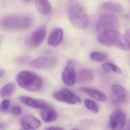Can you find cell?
I'll return each instance as SVG.
<instances>
[{"label":"cell","mask_w":130,"mask_h":130,"mask_svg":"<svg viewBox=\"0 0 130 130\" xmlns=\"http://www.w3.org/2000/svg\"><path fill=\"white\" fill-rule=\"evenodd\" d=\"M99 42L105 46H115L123 51H129L130 42L118 31L108 30L99 34Z\"/></svg>","instance_id":"6da1fadb"},{"label":"cell","mask_w":130,"mask_h":130,"mask_svg":"<svg viewBox=\"0 0 130 130\" xmlns=\"http://www.w3.org/2000/svg\"><path fill=\"white\" fill-rule=\"evenodd\" d=\"M68 16L70 22L74 27L80 29L88 27L89 19L83 6L78 3H73L69 6Z\"/></svg>","instance_id":"7a4b0ae2"},{"label":"cell","mask_w":130,"mask_h":130,"mask_svg":"<svg viewBox=\"0 0 130 130\" xmlns=\"http://www.w3.org/2000/svg\"><path fill=\"white\" fill-rule=\"evenodd\" d=\"M17 81L20 86L28 91L36 92L42 88V79L35 74L29 71H23L19 74Z\"/></svg>","instance_id":"3957f363"},{"label":"cell","mask_w":130,"mask_h":130,"mask_svg":"<svg viewBox=\"0 0 130 130\" xmlns=\"http://www.w3.org/2000/svg\"><path fill=\"white\" fill-rule=\"evenodd\" d=\"M32 24V20L30 17L22 16H8L4 17L1 22V25L4 28L10 30L27 29Z\"/></svg>","instance_id":"277c9868"},{"label":"cell","mask_w":130,"mask_h":130,"mask_svg":"<svg viewBox=\"0 0 130 130\" xmlns=\"http://www.w3.org/2000/svg\"><path fill=\"white\" fill-rule=\"evenodd\" d=\"M120 22L117 16L112 13H104L100 17L96 26V32H100L108 30L118 31Z\"/></svg>","instance_id":"5b68a950"},{"label":"cell","mask_w":130,"mask_h":130,"mask_svg":"<svg viewBox=\"0 0 130 130\" xmlns=\"http://www.w3.org/2000/svg\"><path fill=\"white\" fill-rule=\"evenodd\" d=\"M57 63V59L54 57H42L31 61L29 64L35 69H48L54 67Z\"/></svg>","instance_id":"8992f818"},{"label":"cell","mask_w":130,"mask_h":130,"mask_svg":"<svg viewBox=\"0 0 130 130\" xmlns=\"http://www.w3.org/2000/svg\"><path fill=\"white\" fill-rule=\"evenodd\" d=\"M126 121L125 114L120 109L112 112L110 115V128L111 130H121L124 127Z\"/></svg>","instance_id":"52a82bcc"},{"label":"cell","mask_w":130,"mask_h":130,"mask_svg":"<svg viewBox=\"0 0 130 130\" xmlns=\"http://www.w3.org/2000/svg\"><path fill=\"white\" fill-rule=\"evenodd\" d=\"M47 28L42 26L36 29L27 40V44L31 48H36L41 45L45 38Z\"/></svg>","instance_id":"ba28073f"},{"label":"cell","mask_w":130,"mask_h":130,"mask_svg":"<svg viewBox=\"0 0 130 130\" xmlns=\"http://www.w3.org/2000/svg\"><path fill=\"white\" fill-rule=\"evenodd\" d=\"M20 122L22 127L26 130H35L41 125L39 120L31 115H27L23 117Z\"/></svg>","instance_id":"9c48e42d"},{"label":"cell","mask_w":130,"mask_h":130,"mask_svg":"<svg viewBox=\"0 0 130 130\" xmlns=\"http://www.w3.org/2000/svg\"><path fill=\"white\" fill-rule=\"evenodd\" d=\"M20 99L23 103L32 108L42 109L50 108L49 105L43 100L35 99L26 96H21Z\"/></svg>","instance_id":"30bf717a"},{"label":"cell","mask_w":130,"mask_h":130,"mask_svg":"<svg viewBox=\"0 0 130 130\" xmlns=\"http://www.w3.org/2000/svg\"><path fill=\"white\" fill-rule=\"evenodd\" d=\"M61 78L64 84L69 87L73 86L76 80L75 70L71 67H67L63 71Z\"/></svg>","instance_id":"8fae6325"},{"label":"cell","mask_w":130,"mask_h":130,"mask_svg":"<svg viewBox=\"0 0 130 130\" xmlns=\"http://www.w3.org/2000/svg\"><path fill=\"white\" fill-rule=\"evenodd\" d=\"M111 90L114 95L120 102L124 103L127 102V92L123 86L119 84H114L111 87Z\"/></svg>","instance_id":"7c38bea8"},{"label":"cell","mask_w":130,"mask_h":130,"mask_svg":"<svg viewBox=\"0 0 130 130\" xmlns=\"http://www.w3.org/2000/svg\"><path fill=\"white\" fill-rule=\"evenodd\" d=\"M101 10L107 12V13H119L121 12L123 10V6L119 3L115 2H106L101 5L100 6Z\"/></svg>","instance_id":"4fadbf2b"},{"label":"cell","mask_w":130,"mask_h":130,"mask_svg":"<svg viewBox=\"0 0 130 130\" xmlns=\"http://www.w3.org/2000/svg\"><path fill=\"white\" fill-rule=\"evenodd\" d=\"M63 36V31L61 29L57 28L54 29L48 37V42L50 45L57 47L61 43Z\"/></svg>","instance_id":"5bb4252c"},{"label":"cell","mask_w":130,"mask_h":130,"mask_svg":"<svg viewBox=\"0 0 130 130\" xmlns=\"http://www.w3.org/2000/svg\"><path fill=\"white\" fill-rule=\"evenodd\" d=\"M93 71L89 69H81L78 72L76 76V80L79 83H88L92 82L93 79Z\"/></svg>","instance_id":"9a60e30c"},{"label":"cell","mask_w":130,"mask_h":130,"mask_svg":"<svg viewBox=\"0 0 130 130\" xmlns=\"http://www.w3.org/2000/svg\"><path fill=\"white\" fill-rule=\"evenodd\" d=\"M80 90L93 99L98 101L105 102L107 100L106 95L104 93L98 90L88 87H83L80 88Z\"/></svg>","instance_id":"2e32d148"},{"label":"cell","mask_w":130,"mask_h":130,"mask_svg":"<svg viewBox=\"0 0 130 130\" xmlns=\"http://www.w3.org/2000/svg\"><path fill=\"white\" fill-rule=\"evenodd\" d=\"M36 6L38 11L44 15H49L52 12V6L48 1H36Z\"/></svg>","instance_id":"e0dca14e"},{"label":"cell","mask_w":130,"mask_h":130,"mask_svg":"<svg viewBox=\"0 0 130 130\" xmlns=\"http://www.w3.org/2000/svg\"><path fill=\"white\" fill-rule=\"evenodd\" d=\"M41 115L42 120L47 123L54 121L57 118V113L56 111L51 108L42 109Z\"/></svg>","instance_id":"ac0fdd59"},{"label":"cell","mask_w":130,"mask_h":130,"mask_svg":"<svg viewBox=\"0 0 130 130\" xmlns=\"http://www.w3.org/2000/svg\"><path fill=\"white\" fill-rule=\"evenodd\" d=\"M15 90V86L12 83L7 84L0 90V97L6 98L11 96Z\"/></svg>","instance_id":"d6986e66"},{"label":"cell","mask_w":130,"mask_h":130,"mask_svg":"<svg viewBox=\"0 0 130 130\" xmlns=\"http://www.w3.org/2000/svg\"><path fill=\"white\" fill-rule=\"evenodd\" d=\"M54 96L58 101L65 103L70 105H75L76 102L73 99L70 98L66 93L63 91H58L54 94Z\"/></svg>","instance_id":"ffe728a7"},{"label":"cell","mask_w":130,"mask_h":130,"mask_svg":"<svg viewBox=\"0 0 130 130\" xmlns=\"http://www.w3.org/2000/svg\"><path fill=\"white\" fill-rule=\"evenodd\" d=\"M103 70L107 72H113L118 74H121V69L117 65L113 63L106 62L102 65Z\"/></svg>","instance_id":"44dd1931"},{"label":"cell","mask_w":130,"mask_h":130,"mask_svg":"<svg viewBox=\"0 0 130 130\" xmlns=\"http://www.w3.org/2000/svg\"><path fill=\"white\" fill-rule=\"evenodd\" d=\"M91 60L96 62H103L108 59L107 55L103 52H93L90 55Z\"/></svg>","instance_id":"7402d4cb"},{"label":"cell","mask_w":130,"mask_h":130,"mask_svg":"<svg viewBox=\"0 0 130 130\" xmlns=\"http://www.w3.org/2000/svg\"><path fill=\"white\" fill-rule=\"evenodd\" d=\"M84 104L86 107L90 111L95 113H97L99 110L98 104L95 101L86 99L84 100Z\"/></svg>","instance_id":"603a6c76"},{"label":"cell","mask_w":130,"mask_h":130,"mask_svg":"<svg viewBox=\"0 0 130 130\" xmlns=\"http://www.w3.org/2000/svg\"><path fill=\"white\" fill-rule=\"evenodd\" d=\"M61 91L66 93L69 96L70 98H71L73 100H74L75 102L77 103H81V99L80 97L75 93H74L71 90L67 88H64L61 90Z\"/></svg>","instance_id":"cb8c5ba5"},{"label":"cell","mask_w":130,"mask_h":130,"mask_svg":"<svg viewBox=\"0 0 130 130\" xmlns=\"http://www.w3.org/2000/svg\"><path fill=\"white\" fill-rule=\"evenodd\" d=\"M15 61L19 64H26L30 62V58L28 56H20L16 58Z\"/></svg>","instance_id":"d4e9b609"},{"label":"cell","mask_w":130,"mask_h":130,"mask_svg":"<svg viewBox=\"0 0 130 130\" xmlns=\"http://www.w3.org/2000/svg\"><path fill=\"white\" fill-rule=\"evenodd\" d=\"M10 105V102L8 100H3L0 104V111L3 112L8 109Z\"/></svg>","instance_id":"484cf974"},{"label":"cell","mask_w":130,"mask_h":130,"mask_svg":"<svg viewBox=\"0 0 130 130\" xmlns=\"http://www.w3.org/2000/svg\"><path fill=\"white\" fill-rule=\"evenodd\" d=\"M10 112L13 115H19L22 112V109L19 106H15L10 109Z\"/></svg>","instance_id":"4316f807"},{"label":"cell","mask_w":130,"mask_h":130,"mask_svg":"<svg viewBox=\"0 0 130 130\" xmlns=\"http://www.w3.org/2000/svg\"><path fill=\"white\" fill-rule=\"evenodd\" d=\"M124 36L125 37L126 39L130 42L129 40V38H130V31L129 29H128L127 31H125V33Z\"/></svg>","instance_id":"83f0119b"},{"label":"cell","mask_w":130,"mask_h":130,"mask_svg":"<svg viewBox=\"0 0 130 130\" xmlns=\"http://www.w3.org/2000/svg\"><path fill=\"white\" fill-rule=\"evenodd\" d=\"M45 130H64L63 128H61L59 127H51L48 128Z\"/></svg>","instance_id":"f1b7e54d"},{"label":"cell","mask_w":130,"mask_h":130,"mask_svg":"<svg viewBox=\"0 0 130 130\" xmlns=\"http://www.w3.org/2000/svg\"><path fill=\"white\" fill-rule=\"evenodd\" d=\"M6 127V125L4 123L0 122V130L4 129Z\"/></svg>","instance_id":"f546056e"},{"label":"cell","mask_w":130,"mask_h":130,"mask_svg":"<svg viewBox=\"0 0 130 130\" xmlns=\"http://www.w3.org/2000/svg\"><path fill=\"white\" fill-rule=\"evenodd\" d=\"M5 71L4 70H0V78H1V77L3 76L4 74H5Z\"/></svg>","instance_id":"4dcf8cb0"},{"label":"cell","mask_w":130,"mask_h":130,"mask_svg":"<svg viewBox=\"0 0 130 130\" xmlns=\"http://www.w3.org/2000/svg\"><path fill=\"white\" fill-rule=\"evenodd\" d=\"M124 130H130V124H129V123H128V124L127 125Z\"/></svg>","instance_id":"1f68e13d"},{"label":"cell","mask_w":130,"mask_h":130,"mask_svg":"<svg viewBox=\"0 0 130 130\" xmlns=\"http://www.w3.org/2000/svg\"><path fill=\"white\" fill-rule=\"evenodd\" d=\"M71 130H80L78 128H74V129H72Z\"/></svg>","instance_id":"d6a6232c"},{"label":"cell","mask_w":130,"mask_h":130,"mask_svg":"<svg viewBox=\"0 0 130 130\" xmlns=\"http://www.w3.org/2000/svg\"></svg>","instance_id":"836d02e7"}]
</instances>
